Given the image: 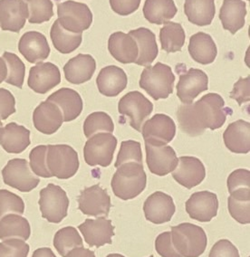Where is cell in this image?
<instances>
[{
    "label": "cell",
    "mask_w": 250,
    "mask_h": 257,
    "mask_svg": "<svg viewBox=\"0 0 250 257\" xmlns=\"http://www.w3.org/2000/svg\"><path fill=\"white\" fill-rule=\"evenodd\" d=\"M232 110L225 107V101L218 93H208L198 101L180 106L177 118L183 133L196 137L204 134L206 128L215 131L221 128L227 115Z\"/></svg>",
    "instance_id": "obj_1"
},
{
    "label": "cell",
    "mask_w": 250,
    "mask_h": 257,
    "mask_svg": "<svg viewBox=\"0 0 250 257\" xmlns=\"http://www.w3.org/2000/svg\"><path fill=\"white\" fill-rule=\"evenodd\" d=\"M146 183L147 176L144 165L131 161L117 168L111 186L117 198L129 200L138 197L146 188Z\"/></svg>",
    "instance_id": "obj_2"
},
{
    "label": "cell",
    "mask_w": 250,
    "mask_h": 257,
    "mask_svg": "<svg viewBox=\"0 0 250 257\" xmlns=\"http://www.w3.org/2000/svg\"><path fill=\"white\" fill-rule=\"evenodd\" d=\"M172 242L181 257H199L206 250L208 238L203 228L190 223L172 226Z\"/></svg>",
    "instance_id": "obj_3"
},
{
    "label": "cell",
    "mask_w": 250,
    "mask_h": 257,
    "mask_svg": "<svg viewBox=\"0 0 250 257\" xmlns=\"http://www.w3.org/2000/svg\"><path fill=\"white\" fill-rule=\"evenodd\" d=\"M175 75L169 65L157 63L149 65L141 74L140 87L154 100L166 99L173 92Z\"/></svg>",
    "instance_id": "obj_4"
},
{
    "label": "cell",
    "mask_w": 250,
    "mask_h": 257,
    "mask_svg": "<svg viewBox=\"0 0 250 257\" xmlns=\"http://www.w3.org/2000/svg\"><path fill=\"white\" fill-rule=\"evenodd\" d=\"M77 152L65 144L47 145V166L52 177L68 179L78 171Z\"/></svg>",
    "instance_id": "obj_5"
},
{
    "label": "cell",
    "mask_w": 250,
    "mask_h": 257,
    "mask_svg": "<svg viewBox=\"0 0 250 257\" xmlns=\"http://www.w3.org/2000/svg\"><path fill=\"white\" fill-rule=\"evenodd\" d=\"M38 204L42 216L50 223L59 224L67 216L69 199L65 190L55 184L41 189Z\"/></svg>",
    "instance_id": "obj_6"
},
{
    "label": "cell",
    "mask_w": 250,
    "mask_h": 257,
    "mask_svg": "<svg viewBox=\"0 0 250 257\" xmlns=\"http://www.w3.org/2000/svg\"><path fill=\"white\" fill-rule=\"evenodd\" d=\"M57 15L61 27L74 34L87 30L93 23V13L88 6L72 0L58 4Z\"/></svg>",
    "instance_id": "obj_7"
},
{
    "label": "cell",
    "mask_w": 250,
    "mask_h": 257,
    "mask_svg": "<svg viewBox=\"0 0 250 257\" xmlns=\"http://www.w3.org/2000/svg\"><path fill=\"white\" fill-rule=\"evenodd\" d=\"M117 139L111 134L100 133L94 134L85 143L83 148L84 161L91 167L111 165L117 148Z\"/></svg>",
    "instance_id": "obj_8"
},
{
    "label": "cell",
    "mask_w": 250,
    "mask_h": 257,
    "mask_svg": "<svg viewBox=\"0 0 250 257\" xmlns=\"http://www.w3.org/2000/svg\"><path fill=\"white\" fill-rule=\"evenodd\" d=\"M4 183L21 192H30L40 183L39 178L33 173L27 160L14 159L2 170Z\"/></svg>",
    "instance_id": "obj_9"
},
{
    "label": "cell",
    "mask_w": 250,
    "mask_h": 257,
    "mask_svg": "<svg viewBox=\"0 0 250 257\" xmlns=\"http://www.w3.org/2000/svg\"><path fill=\"white\" fill-rule=\"evenodd\" d=\"M118 110L120 114L130 119V125L137 132H142L143 123L153 110V102H151L142 92H128L119 101Z\"/></svg>",
    "instance_id": "obj_10"
},
{
    "label": "cell",
    "mask_w": 250,
    "mask_h": 257,
    "mask_svg": "<svg viewBox=\"0 0 250 257\" xmlns=\"http://www.w3.org/2000/svg\"><path fill=\"white\" fill-rule=\"evenodd\" d=\"M144 142L153 146H165L176 135V124L166 114H155L142 127Z\"/></svg>",
    "instance_id": "obj_11"
},
{
    "label": "cell",
    "mask_w": 250,
    "mask_h": 257,
    "mask_svg": "<svg viewBox=\"0 0 250 257\" xmlns=\"http://www.w3.org/2000/svg\"><path fill=\"white\" fill-rule=\"evenodd\" d=\"M78 205L79 210L86 216H107L111 207V198L100 185H94L81 191Z\"/></svg>",
    "instance_id": "obj_12"
},
{
    "label": "cell",
    "mask_w": 250,
    "mask_h": 257,
    "mask_svg": "<svg viewBox=\"0 0 250 257\" xmlns=\"http://www.w3.org/2000/svg\"><path fill=\"white\" fill-rule=\"evenodd\" d=\"M145 151L146 163L153 174L163 177L176 169L179 159L171 146H153L145 143Z\"/></svg>",
    "instance_id": "obj_13"
},
{
    "label": "cell",
    "mask_w": 250,
    "mask_h": 257,
    "mask_svg": "<svg viewBox=\"0 0 250 257\" xmlns=\"http://www.w3.org/2000/svg\"><path fill=\"white\" fill-rule=\"evenodd\" d=\"M177 96L183 104H190L202 92L208 89V77L202 70L190 68L180 75Z\"/></svg>",
    "instance_id": "obj_14"
},
{
    "label": "cell",
    "mask_w": 250,
    "mask_h": 257,
    "mask_svg": "<svg viewBox=\"0 0 250 257\" xmlns=\"http://www.w3.org/2000/svg\"><path fill=\"white\" fill-rule=\"evenodd\" d=\"M175 211L176 207L172 197L162 191L153 193L144 202L145 218L156 225L170 222Z\"/></svg>",
    "instance_id": "obj_15"
},
{
    "label": "cell",
    "mask_w": 250,
    "mask_h": 257,
    "mask_svg": "<svg viewBox=\"0 0 250 257\" xmlns=\"http://www.w3.org/2000/svg\"><path fill=\"white\" fill-rule=\"evenodd\" d=\"M185 206L190 218L206 223L218 214V197L209 191L195 192L188 199Z\"/></svg>",
    "instance_id": "obj_16"
},
{
    "label": "cell",
    "mask_w": 250,
    "mask_h": 257,
    "mask_svg": "<svg viewBox=\"0 0 250 257\" xmlns=\"http://www.w3.org/2000/svg\"><path fill=\"white\" fill-rule=\"evenodd\" d=\"M60 83V70L56 64L37 63L29 71L28 86L37 93L45 94Z\"/></svg>",
    "instance_id": "obj_17"
},
{
    "label": "cell",
    "mask_w": 250,
    "mask_h": 257,
    "mask_svg": "<svg viewBox=\"0 0 250 257\" xmlns=\"http://www.w3.org/2000/svg\"><path fill=\"white\" fill-rule=\"evenodd\" d=\"M78 229L90 247H101L112 243L111 237L114 235V226L111 221L104 216H100L96 219H86L79 225Z\"/></svg>",
    "instance_id": "obj_18"
},
{
    "label": "cell",
    "mask_w": 250,
    "mask_h": 257,
    "mask_svg": "<svg viewBox=\"0 0 250 257\" xmlns=\"http://www.w3.org/2000/svg\"><path fill=\"white\" fill-rule=\"evenodd\" d=\"M172 173L173 179L188 189L199 185L206 177L203 163L195 157H181Z\"/></svg>",
    "instance_id": "obj_19"
},
{
    "label": "cell",
    "mask_w": 250,
    "mask_h": 257,
    "mask_svg": "<svg viewBox=\"0 0 250 257\" xmlns=\"http://www.w3.org/2000/svg\"><path fill=\"white\" fill-rule=\"evenodd\" d=\"M28 19V6L23 0H0V28L19 33Z\"/></svg>",
    "instance_id": "obj_20"
},
{
    "label": "cell",
    "mask_w": 250,
    "mask_h": 257,
    "mask_svg": "<svg viewBox=\"0 0 250 257\" xmlns=\"http://www.w3.org/2000/svg\"><path fill=\"white\" fill-rule=\"evenodd\" d=\"M33 122L35 128L42 134H56L64 122L60 108L50 101L41 102L34 110Z\"/></svg>",
    "instance_id": "obj_21"
},
{
    "label": "cell",
    "mask_w": 250,
    "mask_h": 257,
    "mask_svg": "<svg viewBox=\"0 0 250 257\" xmlns=\"http://www.w3.org/2000/svg\"><path fill=\"white\" fill-rule=\"evenodd\" d=\"M19 50L31 64H37L47 59L50 55V46L47 37L37 31H29L24 34L19 40Z\"/></svg>",
    "instance_id": "obj_22"
},
{
    "label": "cell",
    "mask_w": 250,
    "mask_h": 257,
    "mask_svg": "<svg viewBox=\"0 0 250 257\" xmlns=\"http://www.w3.org/2000/svg\"><path fill=\"white\" fill-rule=\"evenodd\" d=\"M108 50L111 56L121 64H133L138 58L139 49L137 43L129 34L115 32L108 40Z\"/></svg>",
    "instance_id": "obj_23"
},
{
    "label": "cell",
    "mask_w": 250,
    "mask_h": 257,
    "mask_svg": "<svg viewBox=\"0 0 250 257\" xmlns=\"http://www.w3.org/2000/svg\"><path fill=\"white\" fill-rule=\"evenodd\" d=\"M128 78L124 71L115 65L103 67L96 79L99 92L107 97L119 95L126 88Z\"/></svg>",
    "instance_id": "obj_24"
},
{
    "label": "cell",
    "mask_w": 250,
    "mask_h": 257,
    "mask_svg": "<svg viewBox=\"0 0 250 257\" xmlns=\"http://www.w3.org/2000/svg\"><path fill=\"white\" fill-rule=\"evenodd\" d=\"M96 70V62L92 55L79 54L70 59L65 66V77L69 83L81 84L90 81Z\"/></svg>",
    "instance_id": "obj_25"
},
{
    "label": "cell",
    "mask_w": 250,
    "mask_h": 257,
    "mask_svg": "<svg viewBox=\"0 0 250 257\" xmlns=\"http://www.w3.org/2000/svg\"><path fill=\"white\" fill-rule=\"evenodd\" d=\"M30 143V131L25 126L11 122L0 128V145L9 153H21Z\"/></svg>",
    "instance_id": "obj_26"
},
{
    "label": "cell",
    "mask_w": 250,
    "mask_h": 257,
    "mask_svg": "<svg viewBox=\"0 0 250 257\" xmlns=\"http://www.w3.org/2000/svg\"><path fill=\"white\" fill-rule=\"evenodd\" d=\"M226 147L237 154H246L250 152V123L238 119L229 124L223 134Z\"/></svg>",
    "instance_id": "obj_27"
},
{
    "label": "cell",
    "mask_w": 250,
    "mask_h": 257,
    "mask_svg": "<svg viewBox=\"0 0 250 257\" xmlns=\"http://www.w3.org/2000/svg\"><path fill=\"white\" fill-rule=\"evenodd\" d=\"M60 108L64 121L68 122L76 119L82 113L83 103L78 92L70 88H61L47 98Z\"/></svg>",
    "instance_id": "obj_28"
},
{
    "label": "cell",
    "mask_w": 250,
    "mask_h": 257,
    "mask_svg": "<svg viewBox=\"0 0 250 257\" xmlns=\"http://www.w3.org/2000/svg\"><path fill=\"white\" fill-rule=\"evenodd\" d=\"M129 35L137 43L139 49V55L135 64L146 67L153 64L159 54L155 34L148 28H140L132 30Z\"/></svg>",
    "instance_id": "obj_29"
},
{
    "label": "cell",
    "mask_w": 250,
    "mask_h": 257,
    "mask_svg": "<svg viewBox=\"0 0 250 257\" xmlns=\"http://www.w3.org/2000/svg\"><path fill=\"white\" fill-rule=\"evenodd\" d=\"M246 16V6L243 0H224L219 12L223 28L235 35L244 28Z\"/></svg>",
    "instance_id": "obj_30"
},
{
    "label": "cell",
    "mask_w": 250,
    "mask_h": 257,
    "mask_svg": "<svg viewBox=\"0 0 250 257\" xmlns=\"http://www.w3.org/2000/svg\"><path fill=\"white\" fill-rule=\"evenodd\" d=\"M188 49L191 58L200 64H212L218 55L217 46L212 37L203 32L191 36Z\"/></svg>",
    "instance_id": "obj_31"
},
{
    "label": "cell",
    "mask_w": 250,
    "mask_h": 257,
    "mask_svg": "<svg viewBox=\"0 0 250 257\" xmlns=\"http://www.w3.org/2000/svg\"><path fill=\"white\" fill-rule=\"evenodd\" d=\"M184 13L190 23L199 27L208 26L216 14L215 0H185Z\"/></svg>",
    "instance_id": "obj_32"
},
{
    "label": "cell",
    "mask_w": 250,
    "mask_h": 257,
    "mask_svg": "<svg viewBox=\"0 0 250 257\" xmlns=\"http://www.w3.org/2000/svg\"><path fill=\"white\" fill-rule=\"evenodd\" d=\"M143 10L146 20L155 25L168 23L178 12L173 0H145Z\"/></svg>",
    "instance_id": "obj_33"
},
{
    "label": "cell",
    "mask_w": 250,
    "mask_h": 257,
    "mask_svg": "<svg viewBox=\"0 0 250 257\" xmlns=\"http://www.w3.org/2000/svg\"><path fill=\"white\" fill-rule=\"evenodd\" d=\"M31 228L27 218L9 214L0 219V239L20 238L26 241L30 237Z\"/></svg>",
    "instance_id": "obj_34"
},
{
    "label": "cell",
    "mask_w": 250,
    "mask_h": 257,
    "mask_svg": "<svg viewBox=\"0 0 250 257\" xmlns=\"http://www.w3.org/2000/svg\"><path fill=\"white\" fill-rule=\"evenodd\" d=\"M230 216L239 224L250 223V188H240L230 193L227 198Z\"/></svg>",
    "instance_id": "obj_35"
},
{
    "label": "cell",
    "mask_w": 250,
    "mask_h": 257,
    "mask_svg": "<svg viewBox=\"0 0 250 257\" xmlns=\"http://www.w3.org/2000/svg\"><path fill=\"white\" fill-rule=\"evenodd\" d=\"M50 37L55 48L62 54H70L76 50L83 39L82 33L74 34L66 31L61 27L57 19L52 26Z\"/></svg>",
    "instance_id": "obj_36"
},
{
    "label": "cell",
    "mask_w": 250,
    "mask_h": 257,
    "mask_svg": "<svg viewBox=\"0 0 250 257\" xmlns=\"http://www.w3.org/2000/svg\"><path fill=\"white\" fill-rule=\"evenodd\" d=\"M185 31L181 24L168 22L160 31V41L162 50L167 53L181 51L185 44Z\"/></svg>",
    "instance_id": "obj_37"
},
{
    "label": "cell",
    "mask_w": 250,
    "mask_h": 257,
    "mask_svg": "<svg viewBox=\"0 0 250 257\" xmlns=\"http://www.w3.org/2000/svg\"><path fill=\"white\" fill-rule=\"evenodd\" d=\"M54 246L63 257L76 247H83V239L78 231L73 226H66L58 230L54 237Z\"/></svg>",
    "instance_id": "obj_38"
},
{
    "label": "cell",
    "mask_w": 250,
    "mask_h": 257,
    "mask_svg": "<svg viewBox=\"0 0 250 257\" xmlns=\"http://www.w3.org/2000/svg\"><path fill=\"white\" fill-rule=\"evenodd\" d=\"M114 124L109 115L103 111H96L89 115L83 123V134L86 138H91L98 133L112 134Z\"/></svg>",
    "instance_id": "obj_39"
},
{
    "label": "cell",
    "mask_w": 250,
    "mask_h": 257,
    "mask_svg": "<svg viewBox=\"0 0 250 257\" xmlns=\"http://www.w3.org/2000/svg\"><path fill=\"white\" fill-rule=\"evenodd\" d=\"M2 58L5 61L8 68L6 83L14 85L16 87H23L26 66L22 60L18 55L10 52H5Z\"/></svg>",
    "instance_id": "obj_40"
},
{
    "label": "cell",
    "mask_w": 250,
    "mask_h": 257,
    "mask_svg": "<svg viewBox=\"0 0 250 257\" xmlns=\"http://www.w3.org/2000/svg\"><path fill=\"white\" fill-rule=\"evenodd\" d=\"M28 6V21L30 24L47 22L54 16L51 0H23Z\"/></svg>",
    "instance_id": "obj_41"
},
{
    "label": "cell",
    "mask_w": 250,
    "mask_h": 257,
    "mask_svg": "<svg viewBox=\"0 0 250 257\" xmlns=\"http://www.w3.org/2000/svg\"><path fill=\"white\" fill-rule=\"evenodd\" d=\"M137 162L143 164V152H142V145L139 142L135 141H124L120 144V152L117 156L115 168L127 163V162Z\"/></svg>",
    "instance_id": "obj_42"
},
{
    "label": "cell",
    "mask_w": 250,
    "mask_h": 257,
    "mask_svg": "<svg viewBox=\"0 0 250 257\" xmlns=\"http://www.w3.org/2000/svg\"><path fill=\"white\" fill-rule=\"evenodd\" d=\"M24 211L25 203L22 198L7 189H0V219L10 213L23 215Z\"/></svg>",
    "instance_id": "obj_43"
},
{
    "label": "cell",
    "mask_w": 250,
    "mask_h": 257,
    "mask_svg": "<svg viewBox=\"0 0 250 257\" xmlns=\"http://www.w3.org/2000/svg\"><path fill=\"white\" fill-rule=\"evenodd\" d=\"M47 146L46 145H39L34 148L29 154V166L36 176L48 179L52 178V175L47 169Z\"/></svg>",
    "instance_id": "obj_44"
},
{
    "label": "cell",
    "mask_w": 250,
    "mask_h": 257,
    "mask_svg": "<svg viewBox=\"0 0 250 257\" xmlns=\"http://www.w3.org/2000/svg\"><path fill=\"white\" fill-rule=\"evenodd\" d=\"M30 247L22 239H6L0 243V257H28Z\"/></svg>",
    "instance_id": "obj_45"
},
{
    "label": "cell",
    "mask_w": 250,
    "mask_h": 257,
    "mask_svg": "<svg viewBox=\"0 0 250 257\" xmlns=\"http://www.w3.org/2000/svg\"><path fill=\"white\" fill-rule=\"evenodd\" d=\"M227 183L229 194L240 188H250L249 170L245 169L234 170L228 176Z\"/></svg>",
    "instance_id": "obj_46"
},
{
    "label": "cell",
    "mask_w": 250,
    "mask_h": 257,
    "mask_svg": "<svg viewBox=\"0 0 250 257\" xmlns=\"http://www.w3.org/2000/svg\"><path fill=\"white\" fill-rule=\"evenodd\" d=\"M155 249L162 257H181L172 244L171 232H163L158 235L155 240Z\"/></svg>",
    "instance_id": "obj_47"
},
{
    "label": "cell",
    "mask_w": 250,
    "mask_h": 257,
    "mask_svg": "<svg viewBox=\"0 0 250 257\" xmlns=\"http://www.w3.org/2000/svg\"><path fill=\"white\" fill-rule=\"evenodd\" d=\"M230 98L236 100L238 105L250 101V77L239 78L234 84V88L230 92Z\"/></svg>",
    "instance_id": "obj_48"
},
{
    "label": "cell",
    "mask_w": 250,
    "mask_h": 257,
    "mask_svg": "<svg viewBox=\"0 0 250 257\" xmlns=\"http://www.w3.org/2000/svg\"><path fill=\"white\" fill-rule=\"evenodd\" d=\"M208 257H240L237 248L227 239H221L214 244Z\"/></svg>",
    "instance_id": "obj_49"
},
{
    "label": "cell",
    "mask_w": 250,
    "mask_h": 257,
    "mask_svg": "<svg viewBox=\"0 0 250 257\" xmlns=\"http://www.w3.org/2000/svg\"><path fill=\"white\" fill-rule=\"evenodd\" d=\"M16 112V99L11 92L0 88V119H7Z\"/></svg>",
    "instance_id": "obj_50"
},
{
    "label": "cell",
    "mask_w": 250,
    "mask_h": 257,
    "mask_svg": "<svg viewBox=\"0 0 250 257\" xmlns=\"http://www.w3.org/2000/svg\"><path fill=\"white\" fill-rule=\"evenodd\" d=\"M142 0H110L111 10L120 16H129L139 9Z\"/></svg>",
    "instance_id": "obj_51"
},
{
    "label": "cell",
    "mask_w": 250,
    "mask_h": 257,
    "mask_svg": "<svg viewBox=\"0 0 250 257\" xmlns=\"http://www.w3.org/2000/svg\"><path fill=\"white\" fill-rule=\"evenodd\" d=\"M65 257H96L94 252L90 249L83 247H76L71 250Z\"/></svg>",
    "instance_id": "obj_52"
},
{
    "label": "cell",
    "mask_w": 250,
    "mask_h": 257,
    "mask_svg": "<svg viewBox=\"0 0 250 257\" xmlns=\"http://www.w3.org/2000/svg\"><path fill=\"white\" fill-rule=\"evenodd\" d=\"M32 257H56L50 248H38L33 252Z\"/></svg>",
    "instance_id": "obj_53"
},
{
    "label": "cell",
    "mask_w": 250,
    "mask_h": 257,
    "mask_svg": "<svg viewBox=\"0 0 250 257\" xmlns=\"http://www.w3.org/2000/svg\"><path fill=\"white\" fill-rule=\"evenodd\" d=\"M8 75V68H7V64L3 58L0 57V83H3L7 78Z\"/></svg>",
    "instance_id": "obj_54"
},
{
    "label": "cell",
    "mask_w": 250,
    "mask_h": 257,
    "mask_svg": "<svg viewBox=\"0 0 250 257\" xmlns=\"http://www.w3.org/2000/svg\"><path fill=\"white\" fill-rule=\"evenodd\" d=\"M106 257H125L124 255H121L120 253H111L108 254Z\"/></svg>",
    "instance_id": "obj_55"
},
{
    "label": "cell",
    "mask_w": 250,
    "mask_h": 257,
    "mask_svg": "<svg viewBox=\"0 0 250 257\" xmlns=\"http://www.w3.org/2000/svg\"><path fill=\"white\" fill-rule=\"evenodd\" d=\"M0 128H2V121H1V119H0Z\"/></svg>",
    "instance_id": "obj_56"
},
{
    "label": "cell",
    "mask_w": 250,
    "mask_h": 257,
    "mask_svg": "<svg viewBox=\"0 0 250 257\" xmlns=\"http://www.w3.org/2000/svg\"><path fill=\"white\" fill-rule=\"evenodd\" d=\"M150 257H154V256H153V255H151V256H150Z\"/></svg>",
    "instance_id": "obj_57"
}]
</instances>
